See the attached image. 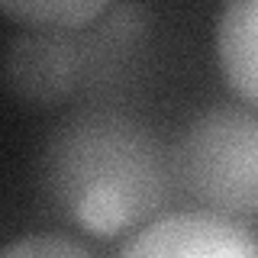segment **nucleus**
I'll return each instance as SVG.
<instances>
[{"instance_id": "1", "label": "nucleus", "mask_w": 258, "mask_h": 258, "mask_svg": "<svg viewBox=\"0 0 258 258\" xmlns=\"http://www.w3.org/2000/svg\"><path fill=\"white\" fill-rule=\"evenodd\" d=\"M174 181V155L155 129L119 107L71 110L42 149L48 207L94 239H119L152 223Z\"/></svg>"}, {"instance_id": "2", "label": "nucleus", "mask_w": 258, "mask_h": 258, "mask_svg": "<svg viewBox=\"0 0 258 258\" xmlns=\"http://www.w3.org/2000/svg\"><path fill=\"white\" fill-rule=\"evenodd\" d=\"M174 174L184 194L210 213L258 223V107L204 110L184 129Z\"/></svg>"}, {"instance_id": "3", "label": "nucleus", "mask_w": 258, "mask_h": 258, "mask_svg": "<svg viewBox=\"0 0 258 258\" xmlns=\"http://www.w3.org/2000/svg\"><path fill=\"white\" fill-rule=\"evenodd\" d=\"M87 58L78 29H26L7 42L4 87L20 103L48 110L84 94Z\"/></svg>"}, {"instance_id": "4", "label": "nucleus", "mask_w": 258, "mask_h": 258, "mask_svg": "<svg viewBox=\"0 0 258 258\" xmlns=\"http://www.w3.org/2000/svg\"><path fill=\"white\" fill-rule=\"evenodd\" d=\"M119 255H194V258H252L258 255V236L239 220L220 213H165L136 229Z\"/></svg>"}, {"instance_id": "5", "label": "nucleus", "mask_w": 258, "mask_h": 258, "mask_svg": "<svg viewBox=\"0 0 258 258\" xmlns=\"http://www.w3.org/2000/svg\"><path fill=\"white\" fill-rule=\"evenodd\" d=\"M149 39V13L136 0L107 7L94 23L81 26L87 58L84 94H110L129 75H136Z\"/></svg>"}, {"instance_id": "6", "label": "nucleus", "mask_w": 258, "mask_h": 258, "mask_svg": "<svg viewBox=\"0 0 258 258\" xmlns=\"http://www.w3.org/2000/svg\"><path fill=\"white\" fill-rule=\"evenodd\" d=\"M216 58L226 84L258 107V0H226L216 23Z\"/></svg>"}, {"instance_id": "7", "label": "nucleus", "mask_w": 258, "mask_h": 258, "mask_svg": "<svg viewBox=\"0 0 258 258\" xmlns=\"http://www.w3.org/2000/svg\"><path fill=\"white\" fill-rule=\"evenodd\" d=\"M113 0H0L4 13L36 29H78L100 16Z\"/></svg>"}, {"instance_id": "8", "label": "nucleus", "mask_w": 258, "mask_h": 258, "mask_svg": "<svg viewBox=\"0 0 258 258\" xmlns=\"http://www.w3.org/2000/svg\"><path fill=\"white\" fill-rule=\"evenodd\" d=\"M4 258H20V255H94L91 245L78 239H58V236H29V239H16L7 242L0 248Z\"/></svg>"}]
</instances>
